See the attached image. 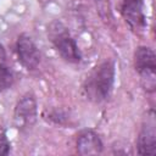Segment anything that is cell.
Returning a JSON list of instances; mask_svg holds the SVG:
<instances>
[{"instance_id": "obj_8", "label": "cell", "mask_w": 156, "mask_h": 156, "mask_svg": "<svg viewBox=\"0 0 156 156\" xmlns=\"http://www.w3.org/2000/svg\"><path fill=\"white\" fill-rule=\"evenodd\" d=\"M76 149L79 155H100L104 151V143L94 130L83 129L77 135Z\"/></svg>"}, {"instance_id": "obj_4", "label": "cell", "mask_w": 156, "mask_h": 156, "mask_svg": "<svg viewBox=\"0 0 156 156\" xmlns=\"http://www.w3.org/2000/svg\"><path fill=\"white\" fill-rule=\"evenodd\" d=\"M38 119V105L33 93H26L13 110V123L21 132L30 129Z\"/></svg>"}, {"instance_id": "obj_7", "label": "cell", "mask_w": 156, "mask_h": 156, "mask_svg": "<svg viewBox=\"0 0 156 156\" xmlns=\"http://www.w3.org/2000/svg\"><path fill=\"white\" fill-rule=\"evenodd\" d=\"M136 154L141 156L156 155V123L152 110L146 115V118L140 127L136 138Z\"/></svg>"}, {"instance_id": "obj_1", "label": "cell", "mask_w": 156, "mask_h": 156, "mask_svg": "<svg viewBox=\"0 0 156 156\" xmlns=\"http://www.w3.org/2000/svg\"><path fill=\"white\" fill-rule=\"evenodd\" d=\"M115 72L116 65L113 60H105L98 65L88 74L83 84L87 99L93 102H102L107 100L113 89Z\"/></svg>"}, {"instance_id": "obj_9", "label": "cell", "mask_w": 156, "mask_h": 156, "mask_svg": "<svg viewBox=\"0 0 156 156\" xmlns=\"http://www.w3.org/2000/svg\"><path fill=\"white\" fill-rule=\"evenodd\" d=\"M43 118L56 126H66L69 119V116L66 111L61 108H51L49 111L45 110L43 112Z\"/></svg>"}, {"instance_id": "obj_10", "label": "cell", "mask_w": 156, "mask_h": 156, "mask_svg": "<svg viewBox=\"0 0 156 156\" xmlns=\"http://www.w3.org/2000/svg\"><path fill=\"white\" fill-rule=\"evenodd\" d=\"M15 83V73L11 67L5 63H0V93L10 89Z\"/></svg>"}, {"instance_id": "obj_5", "label": "cell", "mask_w": 156, "mask_h": 156, "mask_svg": "<svg viewBox=\"0 0 156 156\" xmlns=\"http://www.w3.org/2000/svg\"><path fill=\"white\" fill-rule=\"evenodd\" d=\"M15 52L18 63L27 71H34L40 63V51L32 37L27 33H22L18 35L15 44Z\"/></svg>"}, {"instance_id": "obj_2", "label": "cell", "mask_w": 156, "mask_h": 156, "mask_svg": "<svg viewBox=\"0 0 156 156\" xmlns=\"http://www.w3.org/2000/svg\"><path fill=\"white\" fill-rule=\"evenodd\" d=\"M48 38L54 45L58 55L68 63H79L82 61V51L77 41L72 38L68 28L58 20L50 22L48 26Z\"/></svg>"}, {"instance_id": "obj_3", "label": "cell", "mask_w": 156, "mask_h": 156, "mask_svg": "<svg viewBox=\"0 0 156 156\" xmlns=\"http://www.w3.org/2000/svg\"><path fill=\"white\" fill-rule=\"evenodd\" d=\"M133 63L146 93H154L156 88V55L149 46L140 45L135 49Z\"/></svg>"}, {"instance_id": "obj_6", "label": "cell", "mask_w": 156, "mask_h": 156, "mask_svg": "<svg viewBox=\"0 0 156 156\" xmlns=\"http://www.w3.org/2000/svg\"><path fill=\"white\" fill-rule=\"evenodd\" d=\"M119 12L132 32L140 34L146 28L144 0H119Z\"/></svg>"}, {"instance_id": "obj_11", "label": "cell", "mask_w": 156, "mask_h": 156, "mask_svg": "<svg viewBox=\"0 0 156 156\" xmlns=\"http://www.w3.org/2000/svg\"><path fill=\"white\" fill-rule=\"evenodd\" d=\"M10 151H11V144H10V140L7 139L5 130L0 128V156L9 155Z\"/></svg>"}]
</instances>
